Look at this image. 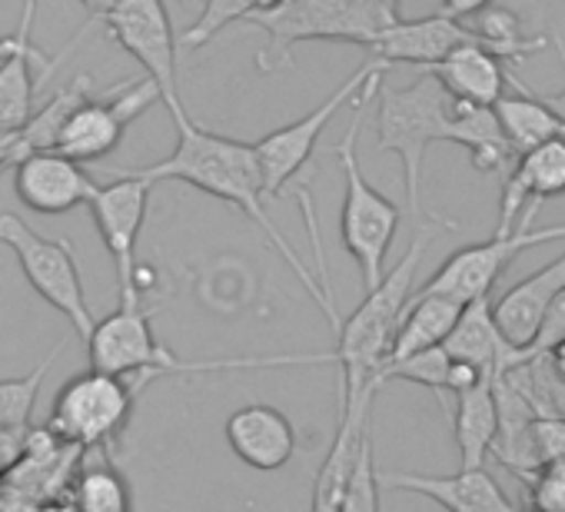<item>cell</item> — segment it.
Wrapping results in <instances>:
<instances>
[{"instance_id":"8","label":"cell","mask_w":565,"mask_h":512,"mask_svg":"<svg viewBox=\"0 0 565 512\" xmlns=\"http://www.w3.org/2000/svg\"><path fill=\"white\" fill-rule=\"evenodd\" d=\"M137 393V383H130L127 376L87 370L61 386L47 429L61 442H74L81 449L107 446L124 433Z\"/></svg>"},{"instance_id":"17","label":"cell","mask_w":565,"mask_h":512,"mask_svg":"<svg viewBox=\"0 0 565 512\" xmlns=\"http://www.w3.org/2000/svg\"><path fill=\"white\" fill-rule=\"evenodd\" d=\"M548 196H565V137L548 140L515 160V167L502 177V203H499V230L509 233L519 210L525 220H535L539 203Z\"/></svg>"},{"instance_id":"40","label":"cell","mask_w":565,"mask_h":512,"mask_svg":"<svg viewBox=\"0 0 565 512\" xmlns=\"http://www.w3.org/2000/svg\"><path fill=\"white\" fill-rule=\"evenodd\" d=\"M38 8H41V0H24V18H21V24H31L34 28Z\"/></svg>"},{"instance_id":"39","label":"cell","mask_w":565,"mask_h":512,"mask_svg":"<svg viewBox=\"0 0 565 512\" xmlns=\"http://www.w3.org/2000/svg\"><path fill=\"white\" fill-rule=\"evenodd\" d=\"M545 356H548L552 370L558 373V380L565 383V340H562V343H555V346H552V350H548Z\"/></svg>"},{"instance_id":"30","label":"cell","mask_w":565,"mask_h":512,"mask_svg":"<svg viewBox=\"0 0 565 512\" xmlns=\"http://www.w3.org/2000/svg\"><path fill=\"white\" fill-rule=\"evenodd\" d=\"M449 370H452V356L446 353V346H433V350L413 353L406 360H393L383 370L380 386H386L390 380L416 383V386H423V390H429L436 396L443 413H452L449 409Z\"/></svg>"},{"instance_id":"37","label":"cell","mask_w":565,"mask_h":512,"mask_svg":"<svg viewBox=\"0 0 565 512\" xmlns=\"http://www.w3.org/2000/svg\"><path fill=\"white\" fill-rule=\"evenodd\" d=\"M21 160V137L18 134H0V170H14V163Z\"/></svg>"},{"instance_id":"38","label":"cell","mask_w":565,"mask_h":512,"mask_svg":"<svg viewBox=\"0 0 565 512\" xmlns=\"http://www.w3.org/2000/svg\"><path fill=\"white\" fill-rule=\"evenodd\" d=\"M77 4H84V11L90 14V21H104L120 4V0H77Z\"/></svg>"},{"instance_id":"20","label":"cell","mask_w":565,"mask_h":512,"mask_svg":"<svg viewBox=\"0 0 565 512\" xmlns=\"http://www.w3.org/2000/svg\"><path fill=\"white\" fill-rule=\"evenodd\" d=\"M562 290H565V253L555 256V260L545 264L542 270H535L532 277L509 287L499 300H492L495 327L502 330L509 346L529 350L535 343V337Z\"/></svg>"},{"instance_id":"25","label":"cell","mask_w":565,"mask_h":512,"mask_svg":"<svg viewBox=\"0 0 565 512\" xmlns=\"http://www.w3.org/2000/svg\"><path fill=\"white\" fill-rule=\"evenodd\" d=\"M67 340H61L57 346H51V353L28 373V376H14V380H0V459L8 466L24 452L28 446V433H31V416H34V403L41 396V386L54 366V360L64 353Z\"/></svg>"},{"instance_id":"19","label":"cell","mask_w":565,"mask_h":512,"mask_svg":"<svg viewBox=\"0 0 565 512\" xmlns=\"http://www.w3.org/2000/svg\"><path fill=\"white\" fill-rule=\"evenodd\" d=\"M226 442L236 459L259 472H276L297 456V429L290 416L266 403L239 406L226 419Z\"/></svg>"},{"instance_id":"34","label":"cell","mask_w":565,"mask_h":512,"mask_svg":"<svg viewBox=\"0 0 565 512\" xmlns=\"http://www.w3.org/2000/svg\"><path fill=\"white\" fill-rule=\"evenodd\" d=\"M532 452L535 469L565 459V416H539L532 423Z\"/></svg>"},{"instance_id":"5","label":"cell","mask_w":565,"mask_h":512,"mask_svg":"<svg viewBox=\"0 0 565 512\" xmlns=\"http://www.w3.org/2000/svg\"><path fill=\"white\" fill-rule=\"evenodd\" d=\"M246 21L266 31L269 47L259 51L256 64L273 71L276 61L290 64L294 47L307 41H350L370 51L396 14H390L380 0H279L273 11Z\"/></svg>"},{"instance_id":"2","label":"cell","mask_w":565,"mask_h":512,"mask_svg":"<svg viewBox=\"0 0 565 512\" xmlns=\"http://www.w3.org/2000/svg\"><path fill=\"white\" fill-rule=\"evenodd\" d=\"M439 230L423 226L409 243L403 260L383 277L376 290L363 297V303L340 323L337 350L327 353L343 370V393H340V419L370 423L373 396L380 393V376L393 360L396 333L403 327L406 307L413 300V284L423 256Z\"/></svg>"},{"instance_id":"16","label":"cell","mask_w":565,"mask_h":512,"mask_svg":"<svg viewBox=\"0 0 565 512\" xmlns=\"http://www.w3.org/2000/svg\"><path fill=\"white\" fill-rule=\"evenodd\" d=\"M462 44H476L472 31L466 21L429 14V18H416V21H403L396 18L370 47V57L380 61L386 71L390 67H416V71H433L436 64H443L456 47Z\"/></svg>"},{"instance_id":"23","label":"cell","mask_w":565,"mask_h":512,"mask_svg":"<svg viewBox=\"0 0 565 512\" xmlns=\"http://www.w3.org/2000/svg\"><path fill=\"white\" fill-rule=\"evenodd\" d=\"M443 140L466 147L472 157V167L489 177H505L519 160L502 134L495 107H476V104L452 100V114H449Z\"/></svg>"},{"instance_id":"32","label":"cell","mask_w":565,"mask_h":512,"mask_svg":"<svg viewBox=\"0 0 565 512\" xmlns=\"http://www.w3.org/2000/svg\"><path fill=\"white\" fill-rule=\"evenodd\" d=\"M380 469H376V456H373V442H370V429L360 439L343 499H340V512H380Z\"/></svg>"},{"instance_id":"24","label":"cell","mask_w":565,"mask_h":512,"mask_svg":"<svg viewBox=\"0 0 565 512\" xmlns=\"http://www.w3.org/2000/svg\"><path fill=\"white\" fill-rule=\"evenodd\" d=\"M452 436L459 449L462 469H482L486 456L499 439V406H495V380H482L479 386L452 396Z\"/></svg>"},{"instance_id":"35","label":"cell","mask_w":565,"mask_h":512,"mask_svg":"<svg viewBox=\"0 0 565 512\" xmlns=\"http://www.w3.org/2000/svg\"><path fill=\"white\" fill-rule=\"evenodd\" d=\"M562 340H565V290H562L558 300L552 303V310H548V317H545V323H542L535 343H532L525 353H548V350H552L555 343H562Z\"/></svg>"},{"instance_id":"27","label":"cell","mask_w":565,"mask_h":512,"mask_svg":"<svg viewBox=\"0 0 565 512\" xmlns=\"http://www.w3.org/2000/svg\"><path fill=\"white\" fill-rule=\"evenodd\" d=\"M495 117H499L502 134H505L509 147L515 150V157H522L548 140L565 137V117L545 97L529 94V90H522L519 97L505 94L495 104Z\"/></svg>"},{"instance_id":"21","label":"cell","mask_w":565,"mask_h":512,"mask_svg":"<svg viewBox=\"0 0 565 512\" xmlns=\"http://www.w3.org/2000/svg\"><path fill=\"white\" fill-rule=\"evenodd\" d=\"M452 100L459 104H476V107H495L502 97H505V84L525 90L509 71L505 64L489 54L486 47L479 44H462L456 47L443 64H436L429 71Z\"/></svg>"},{"instance_id":"4","label":"cell","mask_w":565,"mask_h":512,"mask_svg":"<svg viewBox=\"0 0 565 512\" xmlns=\"http://www.w3.org/2000/svg\"><path fill=\"white\" fill-rule=\"evenodd\" d=\"M452 114V97L429 74L416 71V77L403 87L380 84L376 107V150L396 153L403 163V193L409 213H423V163L426 150L443 140Z\"/></svg>"},{"instance_id":"3","label":"cell","mask_w":565,"mask_h":512,"mask_svg":"<svg viewBox=\"0 0 565 512\" xmlns=\"http://www.w3.org/2000/svg\"><path fill=\"white\" fill-rule=\"evenodd\" d=\"M380 81H383V71H376L370 77V84L360 90V97L353 100L356 110H353L350 130L337 143V157H340V167H343V177H347L340 233H343L347 253L353 256L356 267H360L366 294L376 290L383 284V277H386V256H390V246H393L399 220H403L399 206L390 196H383L376 186L366 183L360 157H356V143H360V130H363V110L380 94Z\"/></svg>"},{"instance_id":"18","label":"cell","mask_w":565,"mask_h":512,"mask_svg":"<svg viewBox=\"0 0 565 512\" xmlns=\"http://www.w3.org/2000/svg\"><path fill=\"white\" fill-rule=\"evenodd\" d=\"M380 482L390 489H403L413 495H426L446 512H519L515 502L502 492L492 472L482 469H459L452 476H429V472H380Z\"/></svg>"},{"instance_id":"42","label":"cell","mask_w":565,"mask_h":512,"mask_svg":"<svg viewBox=\"0 0 565 512\" xmlns=\"http://www.w3.org/2000/svg\"><path fill=\"white\" fill-rule=\"evenodd\" d=\"M4 469H8V462H4V459H0V472H4Z\"/></svg>"},{"instance_id":"22","label":"cell","mask_w":565,"mask_h":512,"mask_svg":"<svg viewBox=\"0 0 565 512\" xmlns=\"http://www.w3.org/2000/svg\"><path fill=\"white\" fill-rule=\"evenodd\" d=\"M446 353L452 360H462V363H472L479 366L486 376H502L505 370H512L525 350H515L509 346V340L502 337V330L495 327V317H492V300L489 297H479L472 303H466L456 330L449 333V340L443 343Z\"/></svg>"},{"instance_id":"14","label":"cell","mask_w":565,"mask_h":512,"mask_svg":"<svg viewBox=\"0 0 565 512\" xmlns=\"http://www.w3.org/2000/svg\"><path fill=\"white\" fill-rule=\"evenodd\" d=\"M87 28L77 31L74 44L87 34ZM74 44L64 54L47 57L31 44V28L28 24H21L11 38H0V134H21L31 124V117L38 114V94L47 84V77L38 74L34 64L57 71L61 61L74 51Z\"/></svg>"},{"instance_id":"31","label":"cell","mask_w":565,"mask_h":512,"mask_svg":"<svg viewBox=\"0 0 565 512\" xmlns=\"http://www.w3.org/2000/svg\"><path fill=\"white\" fill-rule=\"evenodd\" d=\"M74 509L77 512H130V486L107 462L87 466L74 486Z\"/></svg>"},{"instance_id":"9","label":"cell","mask_w":565,"mask_h":512,"mask_svg":"<svg viewBox=\"0 0 565 512\" xmlns=\"http://www.w3.org/2000/svg\"><path fill=\"white\" fill-rule=\"evenodd\" d=\"M153 104H163V97L150 77L124 81L104 94H94L67 117V124L57 137V150L77 163H97L100 157H107L120 147L127 127L140 114H147Z\"/></svg>"},{"instance_id":"33","label":"cell","mask_w":565,"mask_h":512,"mask_svg":"<svg viewBox=\"0 0 565 512\" xmlns=\"http://www.w3.org/2000/svg\"><path fill=\"white\" fill-rule=\"evenodd\" d=\"M529 486V509L542 512H565V459L545 462L535 472L522 476Z\"/></svg>"},{"instance_id":"29","label":"cell","mask_w":565,"mask_h":512,"mask_svg":"<svg viewBox=\"0 0 565 512\" xmlns=\"http://www.w3.org/2000/svg\"><path fill=\"white\" fill-rule=\"evenodd\" d=\"M94 97V84L87 74H77L67 87H61L44 107H38V114L31 117V124L18 134L21 137V157L34 153V150H57V137L67 124V117Z\"/></svg>"},{"instance_id":"13","label":"cell","mask_w":565,"mask_h":512,"mask_svg":"<svg viewBox=\"0 0 565 512\" xmlns=\"http://www.w3.org/2000/svg\"><path fill=\"white\" fill-rule=\"evenodd\" d=\"M150 186L147 180L137 177H114L110 183L97 186L90 206V216L100 230V239L114 260L117 270V287H120V300H143L140 287H137V239L147 220V206H150Z\"/></svg>"},{"instance_id":"6","label":"cell","mask_w":565,"mask_h":512,"mask_svg":"<svg viewBox=\"0 0 565 512\" xmlns=\"http://www.w3.org/2000/svg\"><path fill=\"white\" fill-rule=\"evenodd\" d=\"M153 310L143 307V300H120L117 313L97 320L87 353L90 370L110 373V376H137V390H143L150 380L163 373H213V370H239L249 366V360L236 363H180L157 337H153Z\"/></svg>"},{"instance_id":"7","label":"cell","mask_w":565,"mask_h":512,"mask_svg":"<svg viewBox=\"0 0 565 512\" xmlns=\"http://www.w3.org/2000/svg\"><path fill=\"white\" fill-rule=\"evenodd\" d=\"M0 243H4L14 256L18 267L24 270L31 290L51 303L61 317H67L74 337L81 343L90 340L97 320L84 294V280L74 260V246L67 239H51L38 233L28 220L18 213H0Z\"/></svg>"},{"instance_id":"15","label":"cell","mask_w":565,"mask_h":512,"mask_svg":"<svg viewBox=\"0 0 565 512\" xmlns=\"http://www.w3.org/2000/svg\"><path fill=\"white\" fill-rule=\"evenodd\" d=\"M100 183L84 170V163L64 157L61 150H34L14 163V193L34 213H71L94 200Z\"/></svg>"},{"instance_id":"41","label":"cell","mask_w":565,"mask_h":512,"mask_svg":"<svg viewBox=\"0 0 565 512\" xmlns=\"http://www.w3.org/2000/svg\"><path fill=\"white\" fill-rule=\"evenodd\" d=\"M380 4H383L390 14H396V18H399V4H403V0H380Z\"/></svg>"},{"instance_id":"43","label":"cell","mask_w":565,"mask_h":512,"mask_svg":"<svg viewBox=\"0 0 565 512\" xmlns=\"http://www.w3.org/2000/svg\"><path fill=\"white\" fill-rule=\"evenodd\" d=\"M529 512H542V509H529Z\"/></svg>"},{"instance_id":"26","label":"cell","mask_w":565,"mask_h":512,"mask_svg":"<svg viewBox=\"0 0 565 512\" xmlns=\"http://www.w3.org/2000/svg\"><path fill=\"white\" fill-rule=\"evenodd\" d=\"M466 303L456 297H443V294H426L419 290L403 317V327L396 333V346H393V360H406L413 353L443 346L449 340V333L456 330L459 317H462ZM390 360V363H393Z\"/></svg>"},{"instance_id":"28","label":"cell","mask_w":565,"mask_h":512,"mask_svg":"<svg viewBox=\"0 0 565 512\" xmlns=\"http://www.w3.org/2000/svg\"><path fill=\"white\" fill-rule=\"evenodd\" d=\"M476 44L486 47L489 54H495L502 64H522L529 54H539L545 47V38H532L525 31V24L519 21V14L502 11V8H486L476 18L466 21Z\"/></svg>"},{"instance_id":"11","label":"cell","mask_w":565,"mask_h":512,"mask_svg":"<svg viewBox=\"0 0 565 512\" xmlns=\"http://www.w3.org/2000/svg\"><path fill=\"white\" fill-rule=\"evenodd\" d=\"M565 226H542L532 230V220H519V226H512L509 233H495L486 243H472L456 249L449 260L429 277V284L423 287L426 294H443V297H456L462 303H472L479 297H489L492 287L499 284L502 270L515 260V256L529 246L539 243H552L562 239Z\"/></svg>"},{"instance_id":"36","label":"cell","mask_w":565,"mask_h":512,"mask_svg":"<svg viewBox=\"0 0 565 512\" xmlns=\"http://www.w3.org/2000/svg\"><path fill=\"white\" fill-rule=\"evenodd\" d=\"M495 0H443V14L446 18H456V21H469V18H476L479 11H486V8H492Z\"/></svg>"},{"instance_id":"10","label":"cell","mask_w":565,"mask_h":512,"mask_svg":"<svg viewBox=\"0 0 565 512\" xmlns=\"http://www.w3.org/2000/svg\"><path fill=\"white\" fill-rule=\"evenodd\" d=\"M107 34L143 67V74L160 87L170 117L186 114L177 87V31L163 0H120L104 18Z\"/></svg>"},{"instance_id":"12","label":"cell","mask_w":565,"mask_h":512,"mask_svg":"<svg viewBox=\"0 0 565 512\" xmlns=\"http://www.w3.org/2000/svg\"><path fill=\"white\" fill-rule=\"evenodd\" d=\"M376 71H386L380 61H366L350 81H343L330 97H323V104H317L307 117H300L297 124H287L273 134H266L263 140H256V153H259V163H263V177H266V196H279L287 190L297 173L307 167V160L313 157L317 150V140L320 134L330 127V120L350 104L360 97V90L370 84V77Z\"/></svg>"},{"instance_id":"1","label":"cell","mask_w":565,"mask_h":512,"mask_svg":"<svg viewBox=\"0 0 565 512\" xmlns=\"http://www.w3.org/2000/svg\"><path fill=\"white\" fill-rule=\"evenodd\" d=\"M173 124H177V147L170 150V157H163L157 163H147V167H127V170L124 167H107L104 177H137V180H147V183L180 180V183H190V186L236 206L239 213H246L263 230V236L279 249V256L297 274L303 290L317 300V307L327 313V320H330V327L337 333L343 317L337 313L333 297L310 277V270L300 260V253L287 243V236L279 233V226L266 213V177H263L256 143H243V140H233V137L213 134V130L193 124L186 114H177Z\"/></svg>"}]
</instances>
